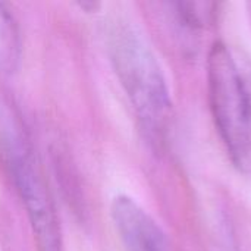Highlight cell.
Here are the masks:
<instances>
[{
	"instance_id": "1",
	"label": "cell",
	"mask_w": 251,
	"mask_h": 251,
	"mask_svg": "<svg viewBox=\"0 0 251 251\" xmlns=\"http://www.w3.org/2000/svg\"><path fill=\"white\" fill-rule=\"evenodd\" d=\"M107 50L116 76L149 137H163L171 118V93L141 32L128 21H115L107 32Z\"/></svg>"
},
{
	"instance_id": "2",
	"label": "cell",
	"mask_w": 251,
	"mask_h": 251,
	"mask_svg": "<svg viewBox=\"0 0 251 251\" xmlns=\"http://www.w3.org/2000/svg\"><path fill=\"white\" fill-rule=\"evenodd\" d=\"M207 85L213 121L226 151L240 171L251 174V75L221 41L209 51Z\"/></svg>"
},
{
	"instance_id": "3",
	"label": "cell",
	"mask_w": 251,
	"mask_h": 251,
	"mask_svg": "<svg viewBox=\"0 0 251 251\" xmlns=\"http://www.w3.org/2000/svg\"><path fill=\"white\" fill-rule=\"evenodd\" d=\"M12 179L28 213L34 235L43 251H60V228L47 182L28 146L21 138L7 141Z\"/></svg>"
},
{
	"instance_id": "4",
	"label": "cell",
	"mask_w": 251,
	"mask_h": 251,
	"mask_svg": "<svg viewBox=\"0 0 251 251\" xmlns=\"http://www.w3.org/2000/svg\"><path fill=\"white\" fill-rule=\"evenodd\" d=\"M112 219L126 251H171L159 224L134 199L116 197L112 203Z\"/></svg>"
},
{
	"instance_id": "5",
	"label": "cell",
	"mask_w": 251,
	"mask_h": 251,
	"mask_svg": "<svg viewBox=\"0 0 251 251\" xmlns=\"http://www.w3.org/2000/svg\"><path fill=\"white\" fill-rule=\"evenodd\" d=\"M21 59V38L16 21L6 4L0 3V76L16 71Z\"/></svg>"
}]
</instances>
